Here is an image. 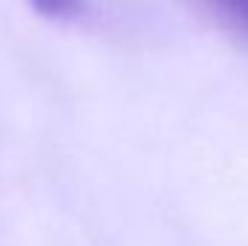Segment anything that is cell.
<instances>
[{
    "mask_svg": "<svg viewBox=\"0 0 248 246\" xmlns=\"http://www.w3.org/2000/svg\"><path fill=\"white\" fill-rule=\"evenodd\" d=\"M29 6L35 9V15L46 18V20H78L87 12V0H29Z\"/></svg>",
    "mask_w": 248,
    "mask_h": 246,
    "instance_id": "cell-1",
    "label": "cell"
},
{
    "mask_svg": "<svg viewBox=\"0 0 248 246\" xmlns=\"http://www.w3.org/2000/svg\"><path fill=\"white\" fill-rule=\"evenodd\" d=\"M219 6L248 29V0H219Z\"/></svg>",
    "mask_w": 248,
    "mask_h": 246,
    "instance_id": "cell-2",
    "label": "cell"
}]
</instances>
